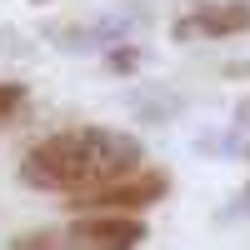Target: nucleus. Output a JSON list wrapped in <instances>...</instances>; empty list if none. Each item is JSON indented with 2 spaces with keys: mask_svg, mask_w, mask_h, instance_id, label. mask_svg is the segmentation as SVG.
Returning <instances> with one entry per match:
<instances>
[{
  "mask_svg": "<svg viewBox=\"0 0 250 250\" xmlns=\"http://www.w3.org/2000/svg\"><path fill=\"white\" fill-rule=\"evenodd\" d=\"M140 65V55L130 50V45H125V50H110V70H135Z\"/></svg>",
  "mask_w": 250,
  "mask_h": 250,
  "instance_id": "7",
  "label": "nucleus"
},
{
  "mask_svg": "<svg viewBox=\"0 0 250 250\" xmlns=\"http://www.w3.org/2000/svg\"><path fill=\"white\" fill-rule=\"evenodd\" d=\"M245 115H250V105H245Z\"/></svg>",
  "mask_w": 250,
  "mask_h": 250,
  "instance_id": "8",
  "label": "nucleus"
},
{
  "mask_svg": "<svg viewBox=\"0 0 250 250\" xmlns=\"http://www.w3.org/2000/svg\"><path fill=\"white\" fill-rule=\"evenodd\" d=\"M245 30H250V0H200L170 25L175 40H225Z\"/></svg>",
  "mask_w": 250,
  "mask_h": 250,
  "instance_id": "3",
  "label": "nucleus"
},
{
  "mask_svg": "<svg viewBox=\"0 0 250 250\" xmlns=\"http://www.w3.org/2000/svg\"><path fill=\"white\" fill-rule=\"evenodd\" d=\"M145 220L140 215H80L65 230V250H140Z\"/></svg>",
  "mask_w": 250,
  "mask_h": 250,
  "instance_id": "4",
  "label": "nucleus"
},
{
  "mask_svg": "<svg viewBox=\"0 0 250 250\" xmlns=\"http://www.w3.org/2000/svg\"><path fill=\"white\" fill-rule=\"evenodd\" d=\"M20 105H25V85L20 80H0V120H10Z\"/></svg>",
  "mask_w": 250,
  "mask_h": 250,
  "instance_id": "5",
  "label": "nucleus"
},
{
  "mask_svg": "<svg viewBox=\"0 0 250 250\" xmlns=\"http://www.w3.org/2000/svg\"><path fill=\"white\" fill-rule=\"evenodd\" d=\"M140 140L130 130H110V125H75V130H55L40 145H30L20 160V180L30 190L50 195H90L100 185H115L140 170Z\"/></svg>",
  "mask_w": 250,
  "mask_h": 250,
  "instance_id": "1",
  "label": "nucleus"
},
{
  "mask_svg": "<svg viewBox=\"0 0 250 250\" xmlns=\"http://www.w3.org/2000/svg\"><path fill=\"white\" fill-rule=\"evenodd\" d=\"M55 240H60V235H50V230H30V235L10 240V250H60Z\"/></svg>",
  "mask_w": 250,
  "mask_h": 250,
  "instance_id": "6",
  "label": "nucleus"
},
{
  "mask_svg": "<svg viewBox=\"0 0 250 250\" xmlns=\"http://www.w3.org/2000/svg\"><path fill=\"white\" fill-rule=\"evenodd\" d=\"M165 195H170V175L140 165L135 175H125L115 185H100V190H90V195H75L65 205L80 210V215H140V210H150V205H160Z\"/></svg>",
  "mask_w": 250,
  "mask_h": 250,
  "instance_id": "2",
  "label": "nucleus"
}]
</instances>
